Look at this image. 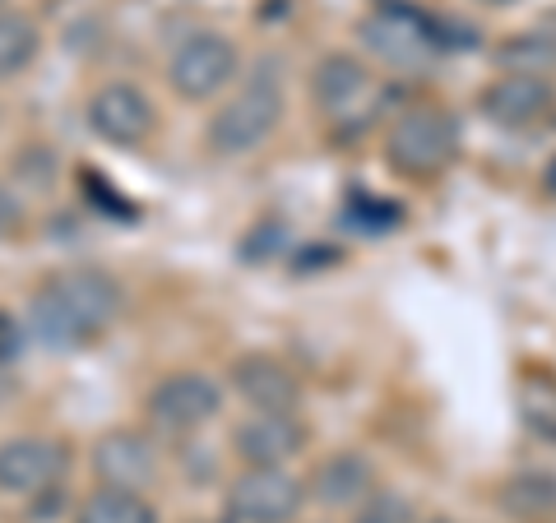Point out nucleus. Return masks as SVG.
Listing matches in <instances>:
<instances>
[{"label":"nucleus","mask_w":556,"mask_h":523,"mask_svg":"<svg viewBox=\"0 0 556 523\" xmlns=\"http://www.w3.org/2000/svg\"><path fill=\"white\" fill-rule=\"evenodd\" d=\"M89 130L102 139V144L139 149L153 130H159V107H153V98L139 89V84L112 79L89 98Z\"/></svg>","instance_id":"8"},{"label":"nucleus","mask_w":556,"mask_h":523,"mask_svg":"<svg viewBox=\"0 0 556 523\" xmlns=\"http://www.w3.org/2000/svg\"><path fill=\"white\" fill-rule=\"evenodd\" d=\"M501 505L515 519H552L556 514V477L552 473H515L501 486Z\"/></svg>","instance_id":"19"},{"label":"nucleus","mask_w":556,"mask_h":523,"mask_svg":"<svg viewBox=\"0 0 556 523\" xmlns=\"http://www.w3.org/2000/svg\"><path fill=\"white\" fill-rule=\"evenodd\" d=\"M149 422L167 435H190L223 412V385L204 371H172L149 390Z\"/></svg>","instance_id":"4"},{"label":"nucleus","mask_w":556,"mask_h":523,"mask_svg":"<svg viewBox=\"0 0 556 523\" xmlns=\"http://www.w3.org/2000/svg\"><path fill=\"white\" fill-rule=\"evenodd\" d=\"M232 449L247 468H288L306 449V426L298 412H251L232 431Z\"/></svg>","instance_id":"11"},{"label":"nucleus","mask_w":556,"mask_h":523,"mask_svg":"<svg viewBox=\"0 0 556 523\" xmlns=\"http://www.w3.org/2000/svg\"><path fill=\"white\" fill-rule=\"evenodd\" d=\"M543 186H547V190H552V195H556V158L547 163V177H543Z\"/></svg>","instance_id":"23"},{"label":"nucleus","mask_w":556,"mask_h":523,"mask_svg":"<svg viewBox=\"0 0 556 523\" xmlns=\"http://www.w3.org/2000/svg\"><path fill=\"white\" fill-rule=\"evenodd\" d=\"M65 473V445L47 435H14L0 441V496H47L61 486Z\"/></svg>","instance_id":"10"},{"label":"nucleus","mask_w":556,"mask_h":523,"mask_svg":"<svg viewBox=\"0 0 556 523\" xmlns=\"http://www.w3.org/2000/svg\"><path fill=\"white\" fill-rule=\"evenodd\" d=\"M0 10H5V0H0Z\"/></svg>","instance_id":"26"},{"label":"nucleus","mask_w":556,"mask_h":523,"mask_svg":"<svg viewBox=\"0 0 556 523\" xmlns=\"http://www.w3.org/2000/svg\"><path fill=\"white\" fill-rule=\"evenodd\" d=\"M353 523H413V505L399 492H371L353 510Z\"/></svg>","instance_id":"20"},{"label":"nucleus","mask_w":556,"mask_h":523,"mask_svg":"<svg viewBox=\"0 0 556 523\" xmlns=\"http://www.w3.org/2000/svg\"><path fill=\"white\" fill-rule=\"evenodd\" d=\"M42 51V33L28 14H14V10H0V79L20 75L38 61Z\"/></svg>","instance_id":"17"},{"label":"nucleus","mask_w":556,"mask_h":523,"mask_svg":"<svg viewBox=\"0 0 556 523\" xmlns=\"http://www.w3.org/2000/svg\"><path fill=\"white\" fill-rule=\"evenodd\" d=\"M376 492V463L362 449H334L311 477V496L329 510H357Z\"/></svg>","instance_id":"15"},{"label":"nucleus","mask_w":556,"mask_h":523,"mask_svg":"<svg viewBox=\"0 0 556 523\" xmlns=\"http://www.w3.org/2000/svg\"><path fill=\"white\" fill-rule=\"evenodd\" d=\"M14 222H20V200H14V190L0 181V237H5Z\"/></svg>","instance_id":"22"},{"label":"nucleus","mask_w":556,"mask_h":523,"mask_svg":"<svg viewBox=\"0 0 556 523\" xmlns=\"http://www.w3.org/2000/svg\"><path fill=\"white\" fill-rule=\"evenodd\" d=\"M20 347H24V329L14 324L10 316H0V361L20 357Z\"/></svg>","instance_id":"21"},{"label":"nucleus","mask_w":556,"mask_h":523,"mask_svg":"<svg viewBox=\"0 0 556 523\" xmlns=\"http://www.w3.org/2000/svg\"><path fill=\"white\" fill-rule=\"evenodd\" d=\"M121 306H126V292L108 269H61L33 296V334L51 353H79L116 324Z\"/></svg>","instance_id":"1"},{"label":"nucleus","mask_w":556,"mask_h":523,"mask_svg":"<svg viewBox=\"0 0 556 523\" xmlns=\"http://www.w3.org/2000/svg\"><path fill=\"white\" fill-rule=\"evenodd\" d=\"M547 38H552V47H556V24H552V28H547Z\"/></svg>","instance_id":"25"},{"label":"nucleus","mask_w":556,"mask_h":523,"mask_svg":"<svg viewBox=\"0 0 556 523\" xmlns=\"http://www.w3.org/2000/svg\"><path fill=\"white\" fill-rule=\"evenodd\" d=\"M75 523H159V510L139 492H112V486H102V492H93L79 505Z\"/></svg>","instance_id":"18"},{"label":"nucleus","mask_w":556,"mask_h":523,"mask_svg":"<svg viewBox=\"0 0 556 523\" xmlns=\"http://www.w3.org/2000/svg\"><path fill=\"white\" fill-rule=\"evenodd\" d=\"M237 65H241V56H237L232 38H223V33H190V38L172 51L167 79H172V89H177V98L208 102L237 79Z\"/></svg>","instance_id":"5"},{"label":"nucleus","mask_w":556,"mask_h":523,"mask_svg":"<svg viewBox=\"0 0 556 523\" xmlns=\"http://www.w3.org/2000/svg\"><path fill=\"white\" fill-rule=\"evenodd\" d=\"M552 107H556V84L547 75H519V69H510V75H501L482 89V116L506 130H525L533 120H543Z\"/></svg>","instance_id":"13"},{"label":"nucleus","mask_w":556,"mask_h":523,"mask_svg":"<svg viewBox=\"0 0 556 523\" xmlns=\"http://www.w3.org/2000/svg\"><path fill=\"white\" fill-rule=\"evenodd\" d=\"M413 523H455V519H445V514H431V519H413Z\"/></svg>","instance_id":"24"},{"label":"nucleus","mask_w":556,"mask_h":523,"mask_svg":"<svg viewBox=\"0 0 556 523\" xmlns=\"http://www.w3.org/2000/svg\"><path fill=\"white\" fill-rule=\"evenodd\" d=\"M459 153V126L441 107H408L386 135V158L404 177H441Z\"/></svg>","instance_id":"3"},{"label":"nucleus","mask_w":556,"mask_h":523,"mask_svg":"<svg viewBox=\"0 0 556 523\" xmlns=\"http://www.w3.org/2000/svg\"><path fill=\"white\" fill-rule=\"evenodd\" d=\"M311 93H316L320 112L329 120H348V116H367L376 102V75L367 69V61L348 56V51H334L316 65L311 75Z\"/></svg>","instance_id":"12"},{"label":"nucleus","mask_w":556,"mask_h":523,"mask_svg":"<svg viewBox=\"0 0 556 523\" xmlns=\"http://www.w3.org/2000/svg\"><path fill=\"white\" fill-rule=\"evenodd\" d=\"M159 468H163L159 445L135 426H112L93 441V473H98L102 486H112V492H139L144 496V486H153Z\"/></svg>","instance_id":"9"},{"label":"nucleus","mask_w":556,"mask_h":523,"mask_svg":"<svg viewBox=\"0 0 556 523\" xmlns=\"http://www.w3.org/2000/svg\"><path fill=\"white\" fill-rule=\"evenodd\" d=\"M306 505V486L288 468H247L228 486V510L232 523H292Z\"/></svg>","instance_id":"6"},{"label":"nucleus","mask_w":556,"mask_h":523,"mask_svg":"<svg viewBox=\"0 0 556 523\" xmlns=\"http://www.w3.org/2000/svg\"><path fill=\"white\" fill-rule=\"evenodd\" d=\"M278 120H283V84L274 79V61H265L251 69L247 89L214 112V120H208V149L218 158H247L278 130Z\"/></svg>","instance_id":"2"},{"label":"nucleus","mask_w":556,"mask_h":523,"mask_svg":"<svg viewBox=\"0 0 556 523\" xmlns=\"http://www.w3.org/2000/svg\"><path fill=\"white\" fill-rule=\"evenodd\" d=\"M232 390H237V398H247L255 412H298V404H302L298 371L274 353L237 357L232 361Z\"/></svg>","instance_id":"14"},{"label":"nucleus","mask_w":556,"mask_h":523,"mask_svg":"<svg viewBox=\"0 0 556 523\" xmlns=\"http://www.w3.org/2000/svg\"><path fill=\"white\" fill-rule=\"evenodd\" d=\"M362 47H367L376 61L413 69L441 42H437V24H431L427 14H417L408 5H376L367 20H362Z\"/></svg>","instance_id":"7"},{"label":"nucleus","mask_w":556,"mask_h":523,"mask_svg":"<svg viewBox=\"0 0 556 523\" xmlns=\"http://www.w3.org/2000/svg\"><path fill=\"white\" fill-rule=\"evenodd\" d=\"M515 404H519V417H525V426L538 435V441L556 445V375L529 371L515 390Z\"/></svg>","instance_id":"16"}]
</instances>
